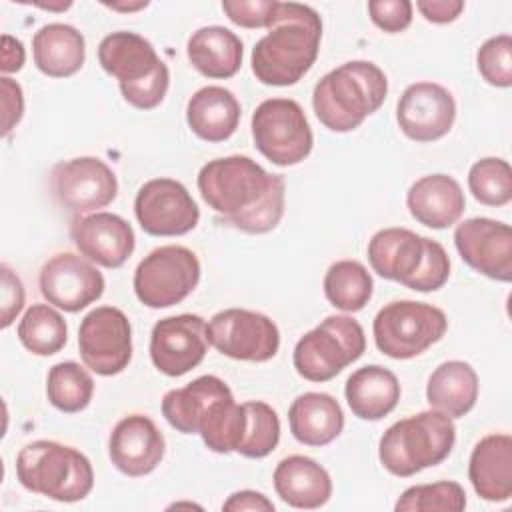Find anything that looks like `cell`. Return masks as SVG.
<instances>
[{
  "label": "cell",
  "mask_w": 512,
  "mask_h": 512,
  "mask_svg": "<svg viewBox=\"0 0 512 512\" xmlns=\"http://www.w3.org/2000/svg\"><path fill=\"white\" fill-rule=\"evenodd\" d=\"M196 184L202 200L228 226L246 234L270 232L284 216V176L266 172L248 156L234 154L206 162Z\"/></svg>",
  "instance_id": "obj_1"
},
{
  "label": "cell",
  "mask_w": 512,
  "mask_h": 512,
  "mask_svg": "<svg viewBox=\"0 0 512 512\" xmlns=\"http://www.w3.org/2000/svg\"><path fill=\"white\" fill-rule=\"evenodd\" d=\"M322 40L318 12L298 2H278L268 32L252 48V72L268 86L296 84L316 62Z\"/></svg>",
  "instance_id": "obj_2"
},
{
  "label": "cell",
  "mask_w": 512,
  "mask_h": 512,
  "mask_svg": "<svg viewBox=\"0 0 512 512\" xmlns=\"http://www.w3.org/2000/svg\"><path fill=\"white\" fill-rule=\"evenodd\" d=\"M386 74L370 60H350L322 76L312 92L316 118L332 132H350L386 100Z\"/></svg>",
  "instance_id": "obj_3"
},
{
  "label": "cell",
  "mask_w": 512,
  "mask_h": 512,
  "mask_svg": "<svg viewBox=\"0 0 512 512\" xmlns=\"http://www.w3.org/2000/svg\"><path fill=\"white\" fill-rule=\"evenodd\" d=\"M372 270L416 292H434L448 282L450 258L442 244L408 228L378 230L368 242Z\"/></svg>",
  "instance_id": "obj_4"
},
{
  "label": "cell",
  "mask_w": 512,
  "mask_h": 512,
  "mask_svg": "<svg viewBox=\"0 0 512 512\" xmlns=\"http://www.w3.org/2000/svg\"><path fill=\"white\" fill-rule=\"evenodd\" d=\"M98 62L106 74L114 76L128 104L138 110L156 108L170 84L168 66L154 46L136 32H112L98 46Z\"/></svg>",
  "instance_id": "obj_5"
},
{
  "label": "cell",
  "mask_w": 512,
  "mask_h": 512,
  "mask_svg": "<svg viewBox=\"0 0 512 512\" xmlns=\"http://www.w3.org/2000/svg\"><path fill=\"white\" fill-rule=\"evenodd\" d=\"M454 442L452 418L438 410H424L394 422L382 434L378 458L390 474L408 478L446 460Z\"/></svg>",
  "instance_id": "obj_6"
},
{
  "label": "cell",
  "mask_w": 512,
  "mask_h": 512,
  "mask_svg": "<svg viewBox=\"0 0 512 512\" xmlns=\"http://www.w3.org/2000/svg\"><path fill=\"white\" fill-rule=\"evenodd\" d=\"M18 482L56 502H78L94 486L90 460L76 448L54 442L34 440L16 456Z\"/></svg>",
  "instance_id": "obj_7"
},
{
  "label": "cell",
  "mask_w": 512,
  "mask_h": 512,
  "mask_svg": "<svg viewBox=\"0 0 512 512\" xmlns=\"http://www.w3.org/2000/svg\"><path fill=\"white\" fill-rule=\"evenodd\" d=\"M366 350V336L358 320L346 314L324 318L294 346L296 372L310 382H326L356 362Z\"/></svg>",
  "instance_id": "obj_8"
},
{
  "label": "cell",
  "mask_w": 512,
  "mask_h": 512,
  "mask_svg": "<svg viewBox=\"0 0 512 512\" xmlns=\"http://www.w3.org/2000/svg\"><path fill=\"white\" fill-rule=\"evenodd\" d=\"M446 328L448 320L440 308L416 300H394L378 310L372 334L382 354L408 360L436 344Z\"/></svg>",
  "instance_id": "obj_9"
},
{
  "label": "cell",
  "mask_w": 512,
  "mask_h": 512,
  "mask_svg": "<svg viewBox=\"0 0 512 512\" xmlns=\"http://www.w3.org/2000/svg\"><path fill=\"white\" fill-rule=\"evenodd\" d=\"M258 152L276 166H294L312 152L314 136L302 106L292 98H268L252 114Z\"/></svg>",
  "instance_id": "obj_10"
},
{
  "label": "cell",
  "mask_w": 512,
  "mask_h": 512,
  "mask_svg": "<svg viewBox=\"0 0 512 512\" xmlns=\"http://www.w3.org/2000/svg\"><path fill=\"white\" fill-rule=\"evenodd\" d=\"M200 280L196 254L178 244L152 250L134 272L136 298L148 308H168L182 302Z\"/></svg>",
  "instance_id": "obj_11"
},
{
  "label": "cell",
  "mask_w": 512,
  "mask_h": 512,
  "mask_svg": "<svg viewBox=\"0 0 512 512\" xmlns=\"http://www.w3.org/2000/svg\"><path fill=\"white\" fill-rule=\"evenodd\" d=\"M208 342L224 356L246 362H266L280 348L278 326L260 312L228 308L206 324Z\"/></svg>",
  "instance_id": "obj_12"
},
{
  "label": "cell",
  "mask_w": 512,
  "mask_h": 512,
  "mask_svg": "<svg viewBox=\"0 0 512 512\" xmlns=\"http://www.w3.org/2000/svg\"><path fill=\"white\" fill-rule=\"evenodd\" d=\"M78 350L86 368L100 376L120 374L132 358V328L128 316L114 306L90 310L78 330Z\"/></svg>",
  "instance_id": "obj_13"
},
{
  "label": "cell",
  "mask_w": 512,
  "mask_h": 512,
  "mask_svg": "<svg viewBox=\"0 0 512 512\" xmlns=\"http://www.w3.org/2000/svg\"><path fill=\"white\" fill-rule=\"evenodd\" d=\"M50 188L58 204L78 218L108 206L118 194V180L100 158L80 156L52 168Z\"/></svg>",
  "instance_id": "obj_14"
},
{
  "label": "cell",
  "mask_w": 512,
  "mask_h": 512,
  "mask_svg": "<svg viewBox=\"0 0 512 512\" xmlns=\"http://www.w3.org/2000/svg\"><path fill=\"white\" fill-rule=\"evenodd\" d=\"M134 214L150 236H182L196 228L200 210L186 186L172 178H152L140 186Z\"/></svg>",
  "instance_id": "obj_15"
},
{
  "label": "cell",
  "mask_w": 512,
  "mask_h": 512,
  "mask_svg": "<svg viewBox=\"0 0 512 512\" xmlns=\"http://www.w3.org/2000/svg\"><path fill=\"white\" fill-rule=\"evenodd\" d=\"M38 286L48 304L64 312H80L102 296L104 276L90 260L60 252L42 266Z\"/></svg>",
  "instance_id": "obj_16"
},
{
  "label": "cell",
  "mask_w": 512,
  "mask_h": 512,
  "mask_svg": "<svg viewBox=\"0 0 512 512\" xmlns=\"http://www.w3.org/2000/svg\"><path fill=\"white\" fill-rule=\"evenodd\" d=\"M206 322L198 314L162 318L150 334L152 364L166 376H182L196 368L208 352Z\"/></svg>",
  "instance_id": "obj_17"
},
{
  "label": "cell",
  "mask_w": 512,
  "mask_h": 512,
  "mask_svg": "<svg viewBox=\"0 0 512 512\" xmlns=\"http://www.w3.org/2000/svg\"><path fill=\"white\" fill-rule=\"evenodd\" d=\"M460 258L476 272L498 280H512V228L492 218H468L454 230Z\"/></svg>",
  "instance_id": "obj_18"
},
{
  "label": "cell",
  "mask_w": 512,
  "mask_h": 512,
  "mask_svg": "<svg viewBox=\"0 0 512 512\" xmlns=\"http://www.w3.org/2000/svg\"><path fill=\"white\" fill-rule=\"evenodd\" d=\"M454 118V96L436 82L410 84L396 104L400 130L416 142L440 140L450 132Z\"/></svg>",
  "instance_id": "obj_19"
},
{
  "label": "cell",
  "mask_w": 512,
  "mask_h": 512,
  "mask_svg": "<svg viewBox=\"0 0 512 512\" xmlns=\"http://www.w3.org/2000/svg\"><path fill=\"white\" fill-rule=\"evenodd\" d=\"M70 236L84 258L104 268H120L136 246L132 226L122 216L110 212L74 218Z\"/></svg>",
  "instance_id": "obj_20"
},
{
  "label": "cell",
  "mask_w": 512,
  "mask_h": 512,
  "mask_svg": "<svg viewBox=\"0 0 512 512\" xmlns=\"http://www.w3.org/2000/svg\"><path fill=\"white\" fill-rule=\"evenodd\" d=\"M164 436L144 414L124 416L108 440L110 460L126 476L138 478L150 474L164 458Z\"/></svg>",
  "instance_id": "obj_21"
},
{
  "label": "cell",
  "mask_w": 512,
  "mask_h": 512,
  "mask_svg": "<svg viewBox=\"0 0 512 512\" xmlns=\"http://www.w3.org/2000/svg\"><path fill=\"white\" fill-rule=\"evenodd\" d=\"M232 396L228 384L212 374L198 376L182 388L168 390L162 398V414L182 434H200L212 410Z\"/></svg>",
  "instance_id": "obj_22"
},
{
  "label": "cell",
  "mask_w": 512,
  "mask_h": 512,
  "mask_svg": "<svg viewBox=\"0 0 512 512\" xmlns=\"http://www.w3.org/2000/svg\"><path fill=\"white\" fill-rule=\"evenodd\" d=\"M406 206L414 220L428 228L442 230L460 220L466 198L452 176L428 174L408 188Z\"/></svg>",
  "instance_id": "obj_23"
},
{
  "label": "cell",
  "mask_w": 512,
  "mask_h": 512,
  "mask_svg": "<svg viewBox=\"0 0 512 512\" xmlns=\"http://www.w3.org/2000/svg\"><path fill=\"white\" fill-rule=\"evenodd\" d=\"M468 478L474 492L488 502H506L512 496V438L488 434L472 450Z\"/></svg>",
  "instance_id": "obj_24"
},
{
  "label": "cell",
  "mask_w": 512,
  "mask_h": 512,
  "mask_svg": "<svg viewBox=\"0 0 512 512\" xmlns=\"http://www.w3.org/2000/svg\"><path fill=\"white\" fill-rule=\"evenodd\" d=\"M274 490L288 506L314 510L330 500L332 480L316 460L292 454L278 462L274 470Z\"/></svg>",
  "instance_id": "obj_25"
},
{
  "label": "cell",
  "mask_w": 512,
  "mask_h": 512,
  "mask_svg": "<svg viewBox=\"0 0 512 512\" xmlns=\"http://www.w3.org/2000/svg\"><path fill=\"white\" fill-rule=\"evenodd\" d=\"M240 102L224 86H204L196 90L186 104V122L190 130L206 142L228 140L240 122Z\"/></svg>",
  "instance_id": "obj_26"
},
{
  "label": "cell",
  "mask_w": 512,
  "mask_h": 512,
  "mask_svg": "<svg viewBox=\"0 0 512 512\" xmlns=\"http://www.w3.org/2000/svg\"><path fill=\"white\" fill-rule=\"evenodd\" d=\"M288 424L300 444L326 446L340 436L344 412L334 396L326 392H304L292 402Z\"/></svg>",
  "instance_id": "obj_27"
},
{
  "label": "cell",
  "mask_w": 512,
  "mask_h": 512,
  "mask_svg": "<svg viewBox=\"0 0 512 512\" xmlns=\"http://www.w3.org/2000/svg\"><path fill=\"white\" fill-rule=\"evenodd\" d=\"M344 396L354 416L360 420H380L396 408L400 382L392 370L370 364L348 376Z\"/></svg>",
  "instance_id": "obj_28"
},
{
  "label": "cell",
  "mask_w": 512,
  "mask_h": 512,
  "mask_svg": "<svg viewBox=\"0 0 512 512\" xmlns=\"http://www.w3.org/2000/svg\"><path fill=\"white\" fill-rule=\"evenodd\" d=\"M190 64L206 78H232L242 66V40L224 26H204L186 44Z\"/></svg>",
  "instance_id": "obj_29"
},
{
  "label": "cell",
  "mask_w": 512,
  "mask_h": 512,
  "mask_svg": "<svg viewBox=\"0 0 512 512\" xmlns=\"http://www.w3.org/2000/svg\"><path fill=\"white\" fill-rule=\"evenodd\" d=\"M32 56L42 74L50 78H68L84 64V36L70 24H46L32 38Z\"/></svg>",
  "instance_id": "obj_30"
},
{
  "label": "cell",
  "mask_w": 512,
  "mask_h": 512,
  "mask_svg": "<svg viewBox=\"0 0 512 512\" xmlns=\"http://www.w3.org/2000/svg\"><path fill=\"white\" fill-rule=\"evenodd\" d=\"M426 400L448 418H462L478 400V376L468 362H442L428 378Z\"/></svg>",
  "instance_id": "obj_31"
},
{
  "label": "cell",
  "mask_w": 512,
  "mask_h": 512,
  "mask_svg": "<svg viewBox=\"0 0 512 512\" xmlns=\"http://www.w3.org/2000/svg\"><path fill=\"white\" fill-rule=\"evenodd\" d=\"M374 282L364 264L356 260L334 262L324 276L328 302L342 312H358L372 298Z\"/></svg>",
  "instance_id": "obj_32"
},
{
  "label": "cell",
  "mask_w": 512,
  "mask_h": 512,
  "mask_svg": "<svg viewBox=\"0 0 512 512\" xmlns=\"http://www.w3.org/2000/svg\"><path fill=\"white\" fill-rule=\"evenodd\" d=\"M18 338L28 352L52 356L64 348L68 328L58 310L48 304H32L18 322Z\"/></svg>",
  "instance_id": "obj_33"
},
{
  "label": "cell",
  "mask_w": 512,
  "mask_h": 512,
  "mask_svg": "<svg viewBox=\"0 0 512 512\" xmlns=\"http://www.w3.org/2000/svg\"><path fill=\"white\" fill-rule=\"evenodd\" d=\"M94 394V380L78 362H58L48 370L46 396L48 402L66 414L84 410Z\"/></svg>",
  "instance_id": "obj_34"
},
{
  "label": "cell",
  "mask_w": 512,
  "mask_h": 512,
  "mask_svg": "<svg viewBox=\"0 0 512 512\" xmlns=\"http://www.w3.org/2000/svg\"><path fill=\"white\" fill-rule=\"evenodd\" d=\"M244 426L238 454L246 458H264L268 456L280 440V420L276 410L260 400L244 402Z\"/></svg>",
  "instance_id": "obj_35"
},
{
  "label": "cell",
  "mask_w": 512,
  "mask_h": 512,
  "mask_svg": "<svg viewBox=\"0 0 512 512\" xmlns=\"http://www.w3.org/2000/svg\"><path fill=\"white\" fill-rule=\"evenodd\" d=\"M472 196L486 206H504L512 200V168L504 158H482L468 172Z\"/></svg>",
  "instance_id": "obj_36"
},
{
  "label": "cell",
  "mask_w": 512,
  "mask_h": 512,
  "mask_svg": "<svg viewBox=\"0 0 512 512\" xmlns=\"http://www.w3.org/2000/svg\"><path fill=\"white\" fill-rule=\"evenodd\" d=\"M398 512H460L466 508V492L458 482L442 480L434 484H418L406 488L396 500Z\"/></svg>",
  "instance_id": "obj_37"
},
{
  "label": "cell",
  "mask_w": 512,
  "mask_h": 512,
  "mask_svg": "<svg viewBox=\"0 0 512 512\" xmlns=\"http://www.w3.org/2000/svg\"><path fill=\"white\" fill-rule=\"evenodd\" d=\"M480 76L496 88L512 86V38L498 34L488 38L476 54Z\"/></svg>",
  "instance_id": "obj_38"
},
{
  "label": "cell",
  "mask_w": 512,
  "mask_h": 512,
  "mask_svg": "<svg viewBox=\"0 0 512 512\" xmlns=\"http://www.w3.org/2000/svg\"><path fill=\"white\" fill-rule=\"evenodd\" d=\"M278 0H224L222 10L242 28H268L274 20Z\"/></svg>",
  "instance_id": "obj_39"
},
{
  "label": "cell",
  "mask_w": 512,
  "mask_h": 512,
  "mask_svg": "<svg viewBox=\"0 0 512 512\" xmlns=\"http://www.w3.org/2000/svg\"><path fill=\"white\" fill-rule=\"evenodd\" d=\"M370 20L384 32L396 34L412 22V2L408 0H372L368 2Z\"/></svg>",
  "instance_id": "obj_40"
},
{
  "label": "cell",
  "mask_w": 512,
  "mask_h": 512,
  "mask_svg": "<svg viewBox=\"0 0 512 512\" xmlns=\"http://www.w3.org/2000/svg\"><path fill=\"white\" fill-rule=\"evenodd\" d=\"M2 328H8L14 318L20 314L24 306V286L22 280L6 266L2 264Z\"/></svg>",
  "instance_id": "obj_41"
},
{
  "label": "cell",
  "mask_w": 512,
  "mask_h": 512,
  "mask_svg": "<svg viewBox=\"0 0 512 512\" xmlns=\"http://www.w3.org/2000/svg\"><path fill=\"white\" fill-rule=\"evenodd\" d=\"M0 90H2V112H4V120H2V134L8 136L10 130L20 122L22 112H24V96H22V88L18 82H14L8 76L0 78Z\"/></svg>",
  "instance_id": "obj_42"
},
{
  "label": "cell",
  "mask_w": 512,
  "mask_h": 512,
  "mask_svg": "<svg viewBox=\"0 0 512 512\" xmlns=\"http://www.w3.org/2000/svg\"><path fill=\"white\" fill-rule=\"evenodd\" d=\"M416 8L432 24L454 22L464 10L462 0H418Z\"/></svg>",
  "instance_id": "obj_43"
},
{
  "label": "cell",
  "mask_w": 512,
  "mask_h": 512,
  "mask_svg": "<svg viewBox=\"0 0 512 512\" xmlns=\"http://www.w3.org/2000/svg\"><path fill=\"white\" fill-rule=\"evenodd\" d=\"M222 510H226V512H244V510L274 512V504L262 492L240 490V492L230 494V498L222 504Z\"/></svg>",
  "instance_id": "obj_44"
},
{
  "label": "cell",
  "mask_w": 512,
  "mask_h": 512,
  "mask_svg": "<svg viewBox=\"0 0 512 512\" xmlns=\"http://www.w3.org/2000/svg\"><path fill=\"white\" fill-rule=\"evenodd\" d=\"M26 60V52H24V46L20 40L4 34L2 36V72L8 74V72H18L22 68Z\"/></svg>",
  "instance_id": "obj_45"
},
{
  "label": "cell",
  "mask_w": 512,
  "mask_h": 512,
  "mask_svg": "<svg viewBox=\"0 0 512 512\" xmlns=\"http://www.w3.org/2000/svg\"><path fill=\"white\" fill-rule=\"evenodd\" d=\"M112 10H118V12H136V10H142L148 6V2H136V4H104Z\"/></svg>",
  "instance_id": "obj_46"
}]
</instances>
